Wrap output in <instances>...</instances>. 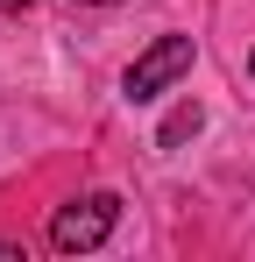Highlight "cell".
<instances>
[{"label": "cell", "instance_id": "cell-1", "mask_svg": "<svg viewBox=\"0 0 255 262\" xmlns=\"http://www.w3.org/2000/svg\"><path fill=\"white\" fill-rule=\"evenodd\" d=\"M114 227H121V199L114 191H78L50 213V248L57 255H92V248H107Z\"/></svg>", "mask_w": 255, "mask_h": 262}, {"label": "cell", "instance_id": "cell-2", "mask_svg": "<svg viewBox=\"0 0 255 262\" xmlns=\"http://www.w3.org/2000/svg\"><path fill=\"white\" fill-rule=\"evenodd\" d=\"M184 71H192V36H156V43H149L135 64H128L121 92L135 99V106H149V99H163V92L177 85Z\"/></svg>", "mask_w": 255, "mask_h": 262}, {"label": "cell", "instance_id": "cell-3", "mask_svg": "<svg viewBox=\"0 0 255 262\" xmlns=\"http://www.w3.org/2000/svg\"><path fill=\"white\" fill-rule=\"evenodd\" d=\"M199 128H206V106H199V99H177L163 114V128H156V149H184Z\"/></svg>", "mask_w": 255, "mask_h": 262}, {"label": "cell", "instance_id": "cell-4", "mask_svg": "<svg viewBox=\"0 0 255 262\" xmlns=\"http://www.w3.org/2000/svg\"><path fill=\"white\" fill-rule=\"evenodd\" d=\"M0 262H22V248H14V241H0Z\"/></svg>", "mask_w": 255, "mask_h": 262}, {"label": "cell", "instance_id": "cell-5", "mask_svg": "<svg viewBox=\"0 0 255 262\" xmlns=\"http://www.w3.org/2000/svg\"><path fill=\"white\" fill-rule=\"evenodd\" d=\"M0 7H7V14H29V0H0Z\"/></svg>", "mask_w": 255, "mask_h": 262}, {"label": "cell", "instance_id": "cell-6", "mask_svg": "<svg viewBox=\"0 0 255 262\" xmlns=\"http://www.w3.org/2000/svg\"><path fill=\"white\" fill-rule=\"evenodd\" d=\"M78 7H114V0H78Z\"/></svg>", "mask_w": 255, "mask_h": 262}, {"label": "cell", "instance_id": "cell-7", "mask_svg": "<svg viewBox=\"0 0 255 262\" xmlns=\"http://www.w3.org/2000/svg\"><path fill=\"white\" fill-rule=\"evenodd\" d=\"M248 71H255V57H248Z\"/></svg>", "mask_w": 255, "mask_h": 262}]
</instances>
